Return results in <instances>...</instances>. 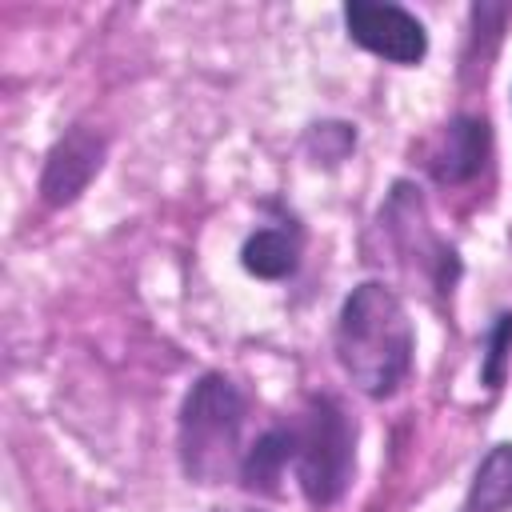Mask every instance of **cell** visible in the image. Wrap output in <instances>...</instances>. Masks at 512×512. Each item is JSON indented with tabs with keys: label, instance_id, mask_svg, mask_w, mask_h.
Instances as JSON below:
<instances>
[{
	"label": "cell",
	"instance_id": "cell-12",
	"mask_svg": "<svg viewBox=\"0 0 512 512\" xmlns=\"http://www.w3.org/2000/svg\"><path fill=\"white\" fill-rule=\"evenodd\" d=\"M308 144H316V152L324 156V164H340L356 148V128L344 124V120H324V124H312Z\"/></svg>",
	"mask_w": 512,
	"mask_h": 512
},
{
	"label": "cell",
	"instance_id": "cell-2",
	"mask_svg": "<svg viewBox=\"0 0 512 512\" xmlns=\"http://www.w3.org/2000/svg\"><path fill=\"white\" fill-rule=\"evenodd\" d=\"M248 408L252 400L232 376L204 372L192 380L176 416V460L192 484H224L240 476Z\"/></svg>",
	"mask_w": 512,
	"mask_h": 512
},
{
	"label": "cell",
	"instance_id": "cell-11",
	"mask_svg": "<svg viewBox=\"0 0 512 512\" xmlns=\"http://www.w3.org/2000/svg\"><path fill=\"white\" fill-rule=\"evenodd\" d=\"M508 364H512V312H496V320L484 332L480 384L488 392H500L504 388V376H508Z\"/></svg>",
	"mask_w": 512,
	"mask_h": 512
},
{
	"label": "cell",
	"instance_id": "cell-13",
	"mask_svg": "<svg viewBox=\"0 0 512 512\" xmlns=\"http://www.w3.org/2000/svg\"><path fill=\"white\" fill-rule=\"evenodd\" d=\"M212 512H264L260 504H220V508H212Z\"/></svg>",
	"mask_w": 512,
	"mask_h": 512
},
{
	"label": "cell",
	"instance_id": "cell-8",
	"mask_svg": "<svg viewBox=\"0 0 512 512\" xmlns=\"http://www.w3.org/2000/svg\"><path fill=\"white\" fill-rule=\"evenodd\" d=\"M300 256H304V228L296 220H288V216L248 232L244 244H240V264L256 280H288V276H296Z\"/></svg>",
	"mask_w": 512,
	"mask_h": 512
},
{
	"label": "cell",
	"instance_id": "cell-5",
	"mask_svg": "<svg viewBox=\"0 0 512 512\" xmlns=\"http://www.w3.org/2000/svg\"><path fill=\"white\" fill-rule=\"evenodd\" d=\"M348 40L388 64L412 68L428 56V28L416 12L400 4H380V0H348L340 8Z\"/></svg>",
	"mask_w": 512,
	"mask_h": 512
},
{
	"label": "cell",
	"instance_id": "cell-1",
	"mask_svg": "<svg viewBox=\"0 0 512 512\" xmlns=\"http://www.w3.org/2000/svg\"><path fill=\"white\" fill-rule=\"evenodd\" d=\"M336 360L356 392L368 400L396 396L416 364V328L396 288L360 280L336 312Z\"/></svg>",
	"mask_w": 512,
	"mask_h": 512
},
{
	"label": "cell",
	"instance_id": "cell-3",
	"mask_svg": "<svg viewBox=\"0 0 512 512\" xmlns=\"http://www.w3.org/2000/svg\"><path fill=\"white\" fill-rule=\"evenodd\" d=\"M288 436L300 496L316 512L336 508L356 480V416L336 392H312L304 408L288 420Z\"/></svg>",
	"mask_w": 512,
	"mask_h": 512
},
{
	"label": "cell",
	"instance_id": "cell-10",
	"mask_svg": "<svg viewBox=\"0 0 512 512\" xmlns=\"http://www.w3.org/2000/svg\"><path fill=\"white\" fill-rule=\"evenodd\" d=\"M456 512H512V440H500L480 456Z\"/></svg>",
	"mask_w": 512,
	"mask_h": 512
},
{
	"label": "cell",
	"instance_id": "cell-9",
	"mask_svg": "<svg viewBox=\"0 0 512 512\" xmlns=\"http://www.w3.org/2000/svg\"><path fill=\"white\" fill-rule=\"evenodd\" d=\"M292 468V436H288V420L264 428L240 460V488L252 496H276L280 492V476Z\"/></svg>",
	"mask_w": 512,
	"mask_h": 512
},
{
	"label": "cell",
	"instance_id": "cell-4",
	"mask_svg": "<svg viewBox=\"0 0 512 512\" xmlns=\"http://www.w3.org/2000/svg\"><path fill=\"white\" fill-rule=\"evenodd\" d=\"M376 228L388 236V252L412 268L432 292L448 296L460 280V252L456 244H448L432 220H428V204H424V192L420 184L412 180H396L376 212Z\"/></svg>",
	"mask_w": 512,
	"mask_h": 512
},
{
	"label": "cell",
	"instance_id": "cell-7",
	"mask_svg": "<svg viewBox=\"0 0 512 512\" xmlns=\"http://www.w3.org/2000/svg\"><path fill=\"white\" fill-rule=\"evenodd\" d=\"M488 156H492V124L476 112H456L440 128V140L428 156V172L440 188H460L484 172Z\"/></svg>",
	"mask_w": 512,
	"mask_h": 512
},
{
	"label": "cell",
	"instance_id": "cell-6",
	"mask_svg": "<svg viewBox=\"0 0 512 512\" xmlns=\"http://www.w3.org/2000/svg\"><path fill=\"white\" fill-rule=\"evenodd\" d=\"M104 156H108V136L92 124H68L56 144L48 148L44 156V168H40V200L48 208H68L76 204L88 184L100 176L104 168Z\"/></svg>",
	"mask_w": 512,
	"mask_h": 512
}]
</instances>
